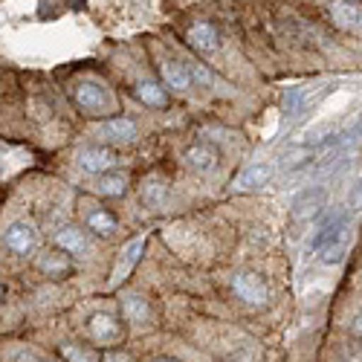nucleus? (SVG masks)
I'll return each instance as SVG.
<instances>
[{"mask_svg": "<svg viewBox=\"0 0 362 362\" xmlns=\"http://www.w3.org/2000/svg\"><path fill=\"white\" fill-rule=\"evenodd\" d=\"M142 250H145V240H142V238L131 240V244L122 250V258H119V264H116V269H113V281L125 279V276L131 273L134 264H136V261H139V255H142Z\"/></svg>", "mask_w": 362, "mask_h": 362, "instance_id": "nucleus-16", "label": "nucleus"}, {"mask_svg": "<svg viewBox=\"0 0 362 362\" xmlns=\"http://www.w3.org/2000/svg\"><path fill=\"white\" fill-rule=\"evenodd\" d=\"M41 362H49V359H41Z\"/></svg>", "mask_w": 362, "mask_h": 362, "instance_id": "nucleus-29", "label": "nucleus"}, {"mask_svg": "<svg viewBox=\"0 0 362 362\" xmlns=\"http://www.w3.org/2000/svg\"><path fill=\"white\" fill-rule=\"evenodd\" d=\"M139 197H142V203H145L148 209H163V206H165V200H168V183H165L163 177L151 174V177H145V180H142V186H139Z\"/></svg>", "mask_w": 362, "mask_h": 362, "instance_id": "nucleus-7", "label": "nucleus"}, {"mask_svg": "<svg viewBox=\"0 0 362 362\" xmlns=\"http://www.w3.org/2000/svg\"><path fill=\"white\" fill-rule=\"evenodd\" d=\"M330 18H334V23L342 29H354L362 23V9L354 4V0H334V4H330Z\"/></svg>", "mask_w": 362, "mask_h": 362, "instance_id": "nucleus-13", "label": "nucleus"}, {"mask_svg": "<svg viewBox=\"0 0 362 362\" xmlns=\"http://www.w3.org/2000/svg\"><path fill=\"white\" fill-rule=\"evenodd\" d=\"M345 250H348V229H345V232H339L337 238H330L327 244L319 250V255H322V261H325V264H337V261H342Z\"/></svg>", "mask_w": 362, "mask_h": 362, "instance_id": "nucleus-20", "label": "nucleus"}, {"mask_svg": "<svg viewBox=\"0 0 362 362\" xmlns=\"http://www.w3.org/2000/svg\"><path fill=\"white\" fill-rule=\"evenodd\" d=\"M102 362H131V356L122 354V351H107V354L102 356Z\"/></svg>", "mask_w": 362, "mask_h": 362, "instance_id": "nucleus-26", "label": "nucleus"}, {"mask_svg": "<svg viewBox=\"0 0 362 362\" xmlns=\"http://www.w3.org/2000/svg\"><path fill=\"white\" fill-rule=\"evenodd\" d=\"M232 290L240 301H247V305H252V308L267 305V298H269V290H267L264 279L255 276V273H238L232 279Z\"/></svg>", "mask_w": 362, "mask_h": 362, "instance_id": "nucleus-3", "label": "nucleus"}, {"mask_svg": "<svg viewBox=\"0 0 362 362\" xmlns=\"http://www.w3.org/2000/svg\"><path fill=\"white\" fill-rule=\"evenodd\" d=\"M301 99H305V93H301V90H290V93L281 99V110H284V113H296L298 105H301Z\"/></svg>", "mask_w": 362, "mask_h": 362, "instance_id": "nucleus-23", "label": "nucleus"}, {"mask_svg": "<svg viewBox=\"0 0 362 362\" xmlns=\"http://www.w3.org/2000/svg\"><path fill=\"white\" fill-rule=\"evenodd\" d=\"M348 206L354 209V212H356V209L362 206V180H359V183H356V189L351 192V197H348Z\"/></svg>", "mask_w": 362, "mask_h": 362, "instance_id": "nucleus-25", "label": "nucleus"}, {"mask_svg": "<svg viewBox=\"0 0 362 362\" xmlns=\"http://www.w3.org/2000/svg\"><path fill=\"white\" fill-rule=\"evenodd\" d=\"M351 334H354L356 339H362V313H356V316L351 319Z\"/></svg>", "mask_w": 362, "mask_h": 362, "instance_id": "nucleus-27", "label": "nucleus"}, {"mask_svg": "<svg viewBox=\"0 0 362 362\" xmlns=\"http://www.w3.org/2000/svg\"><path fill=\"white\" fill-rule=\"evenodd\" d=\"M58 354H62L67 362H96V356L90 354L87 348H81V345H62Z\"/></svg>", "mask_w": 362, "mask_h": 362, "instance_id": "nucleus-22", "label": "nucleus"}, {"mask_svg": "<svg viewBox=\"0 0 362 362\" xmlns=\"http://www.w3.org/2000/svg\"><path fill=\"white\" fill-rule=\"evenodd\" d=\"M96 192L102 197H122L128 192V177L119 174V171H105L96 180Z\"/></svg>", "mask_w": 362, "mask_h": 362, "instance_id": "nucleus-15", "label": "nucleus"}, {"mask_svg": "<svg viewBox=\"0 0 362 362\" xmlns=\"http://www.w3.org/2000/svg\"><path fill=\"white\" fill-rule=\"evenodd\" d=\"M38 267L44 269L47 276H52V279H62V276L70 273V261H67V255H62V252H47V255H41Z\"/></svg>", "mask_w": 362, "mask_h": 362, "instance_id": "nucleus-19", "label": "nucleus"}, {"mask_svg": "<svg viewBox=\"0 0 362 362\" xmlns=\"http://www.w3.org/2000/svg\"><path fill=\"white\" fill-rule=\"evenodd\" d=\"M99 134L110 142H134L136 139V125L125 116H113L107 122L99 125Z\"/></svg>", "mask_w": 362, "mask_h": 362, "instance_id": "nucleus-9", "label": "nucleus"}, {"mask_svg": "<svg viewBox=\"0 0 362 362\" xmlns=\"http://www.w3.org/2000/svg\"><path fill=\"white\" fill-rule=\"evenodd\" d=\"M136 96L139 102H145L148 107H165L168 105V96H165V90L154 81H139L136 84Z\"/></svg>", "mask_w": 362, "mask_h": 362, "instance_id": "nucleus-18", "label": "nucleus"}, {"mask_svg": "<svg viewBox=\"0 0 362 362\" xmlns=\"http://www.w3.org/2000/svg\"><path fill=\"white\" fill-rule=\"evenodd\" d=\"M186 67H189V73H192V78H194V81H200V84H212V73H209L203 64L192 62V64H186Z\"/></svg>", "mask_w": 362, "mask_h": 362, "instance_id": "nucleus-24", "label": "nucleus"}, {"mask_svg": "<svg viewBox=\"0 0 362 362\" xmlns=\"http://www.w3.org/2000/svg\"><path fill=\"white\" fill-rule=\"evenodd\" d=\"M55 247L64 250V252H70V255H84V252L90 250V240H87V235H84L81 229L64 226L62 232L55 235Z\"/></svg>", "mask_w": 362, "mask_h": 362, "instance_id": "nucleus-11", "label": "nucleus"}, {"mask_svg": "<svg viewBox=\"0 0 362 362\" xmlns=\"http://www.w3.org/2000/svg\"><path fill=\"white\" fill-rule=\"evenodd\" d=\"M87 229L90 232H96V235H102V238H110L113 232H116V218L113 215H107V212H90V218H87Z\"/></svg>", "mask_w": 362, "mask_h": 362, "instance_id": "nucleus-21", "label": "nucleus"}, {"mask_svg": "<svg viewBox=\"0 0 362 362\" xmlns=\"http://www.w3.org/2000/svg\"><path fill=\"white\" fill-rule=\"evenodd\" d=\"M87 327H90V337L96 342H113V339H119V330H122L110 313H93Z\"/></svg>", "mask_w": 362, "mask_h": 362, "instance_id": "nucleus-10", "label": "nucleus"}, {"mask_svg": "<svg viewBox=\"0 0 362 362\" xmlns=\"http://www.w3.org/2000/svg\"><path fill=\"white\" fill-rule=\"evenodd\" d=\"M73 99L87 113H105L110 107V96L99 81H78L73 90Z\"/></svg>", "mask_w": 362, "mask_h": 362, "instance_id": "nucleus-4", "label": "nucleus"}, {"mask_svg": "<svg viewBox=\"0 0 362 362\" xmlns=\"http://www.w3.org/2000/svg\"><path fill=\"white\" fill-rule=\"evenodd\" d=\"M183 163H186V168L206 174V171H212L218 165V151L209 148V145H192V148L183 151Z\"/></svg>", "mask_w": 362, "mask_h": 362, "instance_id": "nucleus-6", "label": "nucleus"}, {"mask_svg": "<svg viewBox=\"0 0 362 362\" xmlns=\"http://www.w3.org/2000/svg\"><path fill=\"white\" fill-rule=\"evenodd\" d=\"M157 362H177V359H157Z\"/></svg>", "mask_w": 362, "mask_h": 362, "instance_id": "nucleus-28", "label": "nucleus"}, {"mask_svg": "<svg viewBox=\"0 0 362 362\" xmlns=\"http://www.w3.org/2000/svg\"><path fill=\"white\" fill-rule=\"evenodd\" d=\"M76 163L81 171L87 174H105V171H113L116 165V151L113 148H105V145H90V148H81L76 154Z\"/></svg>", "mask_w": 362, "mask_h": 362, "instance_id": "nucleus-1", "label": "nucleus"}, {"mask_svg": "<svg viewBox=\"0 0 362 362\" xmlns=\"http://www.w3.org/2000/svg\"><path fill=\"white\" fill-rule=\"evenodd\" d=\"M189 41H192V47L200 49V52H215L218 44H221L215 26L206 23V21H200V23H194V26L189 29Z\"/></svg>", "mask_w": 362, "mask_h": 362, "instance_id": "nucleus-14", "label": "nucleus"}, {"mask_svg": "<svg viewBox=\"0 0 362 362\" xmlns=\"http://www.w3.org/2000/svg\"><path fill=\"white\" fill-rule=\"evenodd\" d=\"M4 244L15 255H29V252H35V247H38V229L33 223H26V221H15L4 232Z\"/></svg>", "mask_w": 362, "mask_h": 362, "instance_id": "nucleus-2", "label": "nucleus"}, {"mask_svg": "<svg viewBox=\"0 0 362 362\" xmlns=\"http://www.w3.org/2000/svg\"><path fill=\"white\" fill-rule=\"evenodd\" d=\"M160 73H163V81H165L171 90H177V93L189 90L192 81H194L192 73H189V67L180 64V62H163V64H160Z\"/></svg>", "mask_w": 362, "mask_h": 362, "instance_id": "nucleus-12", "label": "nucleus"}, {"mask_svg": "<svg viewBox=\"0 0 362 362\" xmlns=\"http://www.w3.org/2000/svg\"><path fill=\"white\" fill-rule=\"evenodd\" d=\"M325 209V189H305L293 200V218L296 221H310Z\"/></svg>", "mask_w": 362, "mask_h": 362, "instance_id": "nucleus-5", "label": "nucleus"}, {"mask_svg": "<svg viewBox=\"0 0 362 362\" xmlns=\"http://www.w3.org/2000/svg\"><path fill=\"white\" fill-rule=\"evenodd\" d=\"M122 313H125V319L134 322V325H145V322L151 319V308H148V301H145L142 296H128V298H122Z\"/></svg>", "mask_w": 362, "mask_h": 362, "instance_id": "nucleus-17", "label": "nucleus"}, {"mask_svg": "<svg viewBox=\"0 0 362 362\" xmlns=\"http://www.w3.org/2000/svg\"><path fill=\"white\" fill-rule=\"evenodd\" d=\"M269 177H273V168H269V165H250V168H244L232 180V189H238V192H255V189L267 186Z\"/></svg>", "mask_w": 362, "mask_h": 362, "instance_id": "nucleus-8", "label": "nucleus"}]
</instances>
